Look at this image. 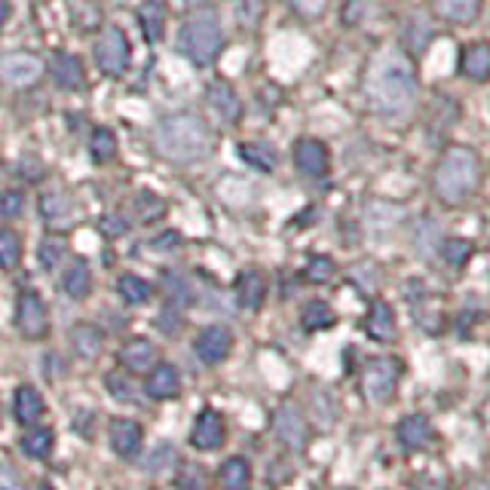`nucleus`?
Wrapping results in <instances>:
<instances>
[{
  "mask_svg": "<svg viewBox=\"0 0 490 490\" xmlns=\"http://www.w3.org/2000/svg\"><path fill=\"white\" fill-rule=\"evenodd\" d=\"M417 74L414 61L402 50H383L374 55L365 77V99L383 116H402L417 105Z\"/></svg>",
  "mask_w": 490,
  "mask_h": 490,
  "instance_id": "nucleus-1",
  "label": "nucleus"
},
{
  "mask_svg": "<svg viewBox=\"0 0 490 490\" xmlns=\"http://www.w3.org/2000/svg\"><path fill=\"white\" fill-rule=\"evenodd\" d=\"M154 150L169 163H197L209 157L212 150V129L199 114L178 110V114L163 116L150 133Z\"/></svg>",
  "mask_w": 490,
  "mask_h": 490,
  "instance_id": "nucleus-2",
  "label": "nucleus"
},
{
  "mask_svg": "<svg viewBox=\"0 0 490 490\" xmlns=\"http://www.w3.org/2000/svg\"><path fill=\"white\" fill-rule=\"evenodd\" d=\"M178 50L184 59L197 68L215 65V59L224 50V31H221V16L212 4H197L188 12L178 34Z\"/></svg>",
  "mask_w": 490,
  "mask_h": 490,
  "instance_id": "nucleus-3",
  "label": "nucleus"
},
{
  "mask_svg": "<svg viewBox=\"0 0 490 490\" xmlns=\"http://www.w3.org/2000/svg\"><path fill=\"white\" fill-rule=\"evenodd\" d=\"M481 181V160L472 148H451L436 169V193L441 203L463 205Z\"/></svg>",
  "mask_w": 490,
  "mask_h": 490,
  "instance_id": "nucleus-4",
  "label": "nucleus"
},
{
  "mask_svg": "<svg viewBox=\"0 0 490 490\" xmlns=\"http://www.w3.org/2000/svg\"><path fill=\"white\" fill-rule=\"evenodd\" d=\"M92 55H95V65H99L101 74L108 77H123L133 65V44L129 37L120 31L116 25H108L105 31L95 37L92 44Z\"/></svg>",
  "mask_w": 490,
  "mask_h": 490,
  "instance_id": "nucleus-5",
  "label": "nucleus"
},
{
  "mask_svg": "<svg viewBox=\"0 0 490 490\" xmlns=\"http://www.w3.org/2000/svg\"><path fill=\"white\" fill-rule=\"evenodd\" d=\"M398 377H402V365L396 358H371L362 371V390L371 402H390L392 392L398 390Z\"/></svg>",
  "mask_w": 490,
  "mask_h": 490,
  "instance_id": "nucleus-6",
  "label": "nucleus"
},
{
  "mask_svg": "<svg viewBox=\"0 0 490 490\" xmlns=\"http://www.w3.org/2000/svg\"><path fill=\"white\" fill-rule=\"evenodd\" d=\"M46 65L40 55L34 52H6L0 55V80L12 89H31L34 83H40Z\"/></svg>",
  "mask_w": 490,
  "mask_h": 490,
  "instance_id": "nucleus-7",
  "label": "nucleus"
},
{
  "mask_svg": "<svg viewBox=\"0 0 490 490\" xmlns=\"http://www.w3.org/2000/svg\"><path fill=\"white\" fill-rule=\"evenodd\" d=\"M16 328L22 331V337L28 341H40L50 331V313H46V303L40 301L37 292H22L16 303Z\"/></svg>",
  "mask_w": 490,
  "mask_h": 490,
  "instance_id": "nucleus-8",
  "label": "nucleus"
},
{
  "mask_svg": "<svg viewBox=\"0 0 490 490\" xmlns=\"http://www.w3.org/2000/svg\"><path fill=\"white\" fill-rule=\"evenodd\" d=\"M292 157L298 172L307 178H325L331 169V154L325 141H319V138H301V141L294 144Z\"/></svg>",
  "mask_w": 490,
  "mask_h": 490,
  "instance_id": "nucleus-9",
  "label": "nucleus"
},
{
  "mask_svg": "<svg viewBox=\"0 0 490 490\" xmlns=\"http://www.w3.org/2000/svg\"><path fill=\"white\" fill-rule=\"evenodd\" d=\"M193 349H197V356L203 358L205 365H221L227 356H230V349H233L230 328H224V325L203 328L197 334V341H193Z\"/></svg>",
  "mask_w": 490,
  "mask_h": 490,
  "instance_id": "nucleus-10",
  "label": "nucleus"
},
{
  "mask_svg": "<svg viewBox=\"0 0 490 490\" xmlns=\"http://www.w3.org/2000/svg\"><path fill=\"white\" fill-rule=\"evenodd\" d=\"M224 438H227V426L218 411L205 408L197 420H193L190 445L197 447V451H215V447L224 445Z\"/></svg>",
  "mask_w": 490,
  "mask_h": 490,
  "instance_id": "nucleus-11",
  "label": "nucleus"
},
{
  "mask_svg": "<svg viewBox=\"0 0 490 490\" xmlns=\"http://www.w3.org/2000/svg\"><path fill=\"white\" fill-rule=\"evenodd\" d=\"M50 74L55 80V86L68 89V92H80L86 86V68H83L80 55L74 52H55L52 61H50Z\"/></svg>",
  "mask_w": 490,
  "mask_h": 490,
  "instance_id": "nucleus-12",
  "label": "nucleus"
},
{
  "mask_svg": "<svg viewBox=\"0 0 490 490\" xmlns=\"http://www.w3.org/2000/svg\"><path fill=\"white\" fill-rule=\"evenodd\" d=\"M205 101L221 116V123H237L239 114H243V101L227 80H212L209 89H205Z\"/></svg>",
  "mask_w": 490,
  "mask_h": 490,
  "instance_id": "nucleus-13",
  "label": "nucleus"
},
{
  "mask_svg": "<svg viewBox=\"0 0 490 490\" xmlns=\"http://www.w3.org/2000/svg\"><path fill=\"white\" fill-rule=\"evenodd\" d=\"M432 16L447 25H472L478 22L485 0H430Z\"/></svg>",
  "mask_w": 490,
  "mask_h": 490,
  "instance_id": "nucleus-14",
  "label": "nucleus"
},
{
  "mask_svg": "<svg viewBox=\"0 0 490 490\" xmlns=\"http://www.w3.org/2000/svg\"><path fill=\"white\" fill-rule=\"evenodd\" d=\"M120 362L133 374H150L157 368V347L150 341H144V337H133V341L123 343Z\"/></svg>",
  "mask_w": 490,
  "mask_h": 490,
  "instance_id": "nucleus-15",
  "label": "nucleus"
},
{
  "mask_svg": "<svg viewBox=\"0 0 490 490\" xmlns=\"http://www.w3.org/2000/svg\"><path fill=\"white\" fill-rule=\"evenodd\" d=\"M460 74L472 83H485L490 74V46L485 40H475L460 50Z\"/></svg>",
  "mask_w": 490,
  "mask_h": 490,
  "instance_id": "nucleus-16",
  "label": "nucleus"
},
{
  "mask_svg": "<svg viewBox=\"0 0 490 490\" xmlns=\"http://www.w3.org/2000/svg\"><path fill=\"white\" fill-rule=\"evenodd\" d=\"M144 390H148V396L157 398V402H172V398H178V392H181V374H178V368H172V365H157L148 374Z\"/></svg>",
  "mask_w": 490,
  "mask_h": 490,
  "instance_id": "nucleus-17",
  "label": "nucleus"
},
{
  "mask_svg": "<svg viewBox=\"0 0 490 490\" xmlns=\"http://www.w3.org/2000/svg\"><path fill=\"white\" fill-rule=\"evenodd\" d=\"M110 447L123 460L138 457V451H141V426L135 420H114L110 423Z\"/></svg>",
  "mask_w": 490,
  "mask_h": 490,
  "instance_id": "nucleus-18",
  "label": "nucleus"
},
{
  "mask_svg": "<svg viewBox=\"0 0 490 490\" xmlns=\"http://www.w3.org/2000/svg\"><path fill=\"white\" fill-rule=\"evenodd\" d=\"M165 22H169V10H165L163 0H144L138 6V25H141V34L148 37V44H160L165 34Z\"/></svg>",
  "mask_w": 490,
  "mask_h": 490,
  "instance_id": "nucleus-19",
  "label": "nucleus"
},
{
  "mask_svg": "<svg viewBox=\"0 0 490 490\" xmlns=\"http://www.w3.org/2000/svg\"><path fill=\"white\" fill-rule=\"evenodd\" d=\"M398 441H402L408 451H423V447L432 445V438H436V432H432L430 420L420 417V414H411V417H405L402 423H398L396 430Z\"/></svg>",
  "mask_w": 490,
  "mask_h": 490,
  "instance_id": "nucleus-20",
  "label": "nucleus"
},
{
  "mask_svg": "<svg viewBox=\"0 0 490 490\" xmlns=\"http://www.w3.org/2000/svg\"><path fill=\"white\" fill-rule=\"evenodd\" d=\"M12 411H16V420L22 426H34V423H40L44 420V414H46V402H44V396H40L34 386H19L16 390V398H12Z\"/></svg>",
  "mask_w": 490,
  "mask_h": 490,
  "instance_id": "nucleus-21",
  "label": "nucleus"
},
{
  "mask_svg": "<svg viewBox=\"0 0 490 490\" xmlns=\"http://www.w3.org/2000/svg\"><path fill=\"white\" fill-rule=\"evenodd\" d=\"M237 301L245 309H261L267 301V279L258 270H245L237 276Z\"/></svg>",
  "mask_w": 490,
  "mask_h": 490,
  "instance_id": "nucleus-22",
  "label": "nucleus"
},
{
  "mask_svg": "<svg viewBox=\"0 0 490 490\" xmlns=\"http://www.w3.org/2000/svg\"><path fill=\"white\" fill-rule=\"evenodd\" d=\"M362 328L368 331V337H374V341H392V337H396V313H392L390 303L386 301L371 303Z\"/></svg>",
  "mask_w": 490,
  "mask_h": 490,
  "instance_id": "nucleus-23",
  "label": "nucleus"
},
{
  "mask_svg": "<svg viewBox=\"0 0 490 490\" xmlns=\"http://www.w3.org/2000/svg\"><path fill=\"white\" fill-rule=\"evenodd\" d=\"M19 447H22L25 457L46 460L55 447V432L46 430V426H28V432L22 436V441H19Z\"/></svg>",
  "mask_w": 490,
  "mask_h": 490,
  "instance_id": "nucleus-24",
  "label": "nucleus"
},
{
  "mask_svg": "<svg viewBox=\"0 0 490 490\" xmlns=\"http://www.w3.org/2000/svg\"><path fill=\"white\" fill-rule=\"evenodd\" d=\"M276 436L285 441V445L301 447L307 441V423H303V417L294 408H282L276 414Z\"/></svg>",
  "mask_w": 490,
  "mask_h": 490,
  "instance_id": "nucleus-25",
  "label": "nucleus"
},
{
  "mask_svg": "<svg viewBox=\"0 0 490 490\" xmlns=\"http://www.w3.org/2000/svg\"><path fill=\"white\" fill-rule=\"evenodd\" d=\"M40 215L46 218L50 227H65V224H71V218H74V205L65 193L52 190V193H44V199H40Z\"/></svg>",
  "mask_w": 490,
  "mask_h": 490,
  "instance_id": "nucleus-26",
  "label": "nucleus"
},
{
  "mask_svg": "<svg viewBox=\"0 0 490 490\" xmlns=\"http://www.w3.org/2000/svg\"><path fill=\"white\" fill-rule=\"evenodd\" d=\"M61 288H65V294L74 301L89 298V292H92V273H89L86 261L77 258L71 267H68L65 276H61Z\"/></svg>",
  "mask_w": 490,
  "mask_h": 490,
  "instance_id": "nucleus-27",
  "label": "nucleus"
},
{
  "mask_svg": "<svg viewBox=\"0 0 490 490\" xmlns=\"http://www.w3.org/2000/svg\"><path fill=\"white\" fill-rule=\"evenodd\" d=\"M71 347L80 358H95L101 353V347H105V334L95 325H89V322H80L71 331Z\"/></svg>",
  "mask_w": 490,
  "mask_h": 490,
  "instance_id": "nucleus-28",
  "label": "nucleus"
},
{
  "mask_svg": "<svg viewBox=\"0 0 490 490\" xmlns=\"http://www.w3.org/2000/svg\"><path fill=\"white\" fill-rule=\"evenodd\" d=\"M239 157H243V163H248L258 172H273L276 163H279L273 144H267V141H243L239 144Z\"/></svg>",
  "mask_w": 490,
  "mask_h": 490,
  "instance_id": "nucleus-29",
  "label": "nucleus"
},
{
  "mask_svg": "<svg viewBox=\"0 0 490 490\" xmlns=\"http://www.w3.org/2000/svg\"><path fill=\"white\" fill-rule=\"evenodd\" d=\"M218 481L224 490H245L252 485V466H248V460L243 457H230L218 469Z\"/></svg>",
  "mask_w": 490,
  "mask_h": 490,
  "instance_id": "nucleus-30",
  "label": "nucleus"
},
{
  "mask_svg": "<svg viewBox=\"0 0 490 490\" xmlns=\"http://www.w3.org/2000/svg\"><path fill=\"white\" fill-rule=\"evenodd\" d=\"M116 292H120V298L126 303L138 307V303H148L150 301V294H154V285H150V282H144L141 276H135V273H123L120 279H116Z\"/></svg>",
  "mask_w": 490,
  "mask_h": 490,
  "instance_id": "nucleus-31",
  "label": "nucleus"
},
{
  "mask_svg": "<svg viewBox=\"0 0 490 490\" xmlns=\"http://www.w3.org/2000/svg\"><path fill=\"white\" fill-rule=\"evenodd\" d=\"M334 309H331L328 301H309L307 307L301 309V325L307 331H322L334 325Z\"/></svg>",
  "mask_w": 490,
  "mask_h": 490,
  "instance_id": "nucleus-32",
  "label": "nucleus"
},
{
  "mask_svg": "<svg viewBox=\"0 0 490 490\" xmlns=\"http://www.w3.org/2000/svg\"><path fill=\"white\" fill-rule=\"evenodd\" d=\"M89 154H92V160L99 165L114 163L116 160V135L110 133V129L99 126L92 133V138H89Z\"/></svg>",
  "mask_w": 490,
  "mask_h": 490,
  "instance_id": "nucleus-33",
  "label": "nucleus"
},
{
  "mask_svg": "<svg viewBox=\"0 0 490 490\" xmlns=\"http://www.w3.org/2000/svg\"><path fill=\"white\" fill-rule=\"evenodd\" d=\"M267 12V0H233V16H237V25L245 28V31H254L261 25Z\"/></svg>",
  "mask_w": 490,
  "mask_h": 490,
  "instance_id": "nucleus-34",
  "label": "nucleus"
},
{
  "mask_svg": "<svg viewBox=\"0 0 490 490\" xmlns=\"http://www.w3.org/2000/svg\"><path fill=\"white\" fill-rule=\"evenodd\" d=\"M68 254V243L61 237H44L40 239V248H37V261L44 270H55V267L65 261Z\"/></svg>",
  "mask_w": 490,
  "mask_h": 490,
  "instance_id": "nucleus-35",
  "label": "nucleus"
},
{
  "mask_svg": "<svg viewBox=\"0 0 490 490\" xmlns=\"http://www.w3.org/2000/svg\"><path fill=\"white\" fill-rule=\"evenodd\" d=\"M22 261V239L12 230H0V270H12Z\"/></svg>",
  "mask_w": 490,
  "mask_h": 490,
  "instance_id": "nucleus-36",
  "label": "nucleus"
},
{
  "mask_svg": "<svg viewBox=\"0 0 490 490\" xmlns=\"http://www.w3.org/2000/svg\"><path fill=\"white\" fill-rule=\"evenodd\" d=\"M374 12V0H347L341 10V25L343 28H358L368 22V16Z\"/></svg>",
  "mask_w": 490,
  "mask_h": 490,
  "instance_id": "nucleus-37",
  "label": "nucleus"
},
{
  "mask_svg": "<svg viewBox=\"0 0 490 490\" xmlns=\"http://www.w3.org/2000/svg\"><path fill=\"white\" fill-rule=\"evenodd\" d=\"M282 4H285L294 16L307 19V22H316V19H322L328 12L331 0H282Z\"/></svg>",
  "mask_w": 490,
  "mask_h": 490,
  "instance_id": "nucleus-38",
  "label": "nucleus"
},
{
  "mask_svg": "<svg viewBox=\"0 0 490 490\" xmlns=\"http://www.w3.org/2000/svg\"><path fill=\"white\" fill-rule=\"evenodd\" d=\"M441 254H445L447 264L463 267L466 261L472 258V243H469V239H445V245H441Z\"/></svg>",
  "mask_w": 490,
  "mask_h": 490,
  "instance_id": "nucleus-39",
  "label": "nucleus"
},
{
  "mask_svg": "<svg viewBox=\"0 0 490 490\" xmlns=\"http://www.w3.org/2000/svg\"><path fill=\"white\" fill-rule=\"evenodd\" d=\"M334 261L331 258H325V254H322V258H313L307 264V270H303V276H307V282H313V285H319V282H328L331 276H334Z\"/></svg>",
  "mask_w": 490,
  "mask_h": 490,
  "instance_id": "nucleus-40",
  "label": "nucleus"
},
{
  "mask_svg": "<svg viewBox=\"0 0 490 490\" xmlns=\"http://www.w3.org/2000/svg\"><path fill=\"white\" fill-rule=\"evenodd\" d=\"M135 205H138V218L148 221V224H150V221H157L165 212V203L160 197H154V193H138V203Z\"/></svg>",
  "mask_w": 490,
  "mask_h": 490,
  "instance_id": "nucleus-41",
  "label": "nucleus"
},
{
  "mask_svg": "<svg viewBox=\"0 0 490 490\" xmlns=\"http://www.w3.org/2000/svg\"><path fill=\"white\" fill-rule=\"evenodd\" d=\"M25 209V193L22 190H6L0 193V215L4 218H16Z\"/></svg>",
  "mask_w": 490,
  "mask_h": 490,
  "instance_id": "nucleus-42",
  "label": "nucleus"
},
{
  "mask_svg": "<svg viewBox=\"0 0 490 490\" xmlns=\"http://www.w3.org/2000/svg\"><path fill=\"white\" fill-rule=\"evenodd\" d=\"M99 230L105 233L108 239H116L129 230V221H126V215H120V212H110V215L99 221Z\"/></svg>",
  "mask_w": 490,
  "mask_h": 490,
  "instance_id": "nucleus-43",
  "label": "nucleus"
},
{
  "mask_svg": "<svg viewBox=\"0 0 490 490\" xmlns=\"http://www.w3.org/2000/svg\"><path fill=\"white\" fill-rule=\"evenodd\" d=\"M178 485H181V490H203L205 485V475L199 466H184L181 478H178Z\"/></svg>",
  "mask_w": 490,
  "mask_h": 490,
  "instance_id": "nucleus-44",
  "label": "nucleus"
},
{
  "mask_svg": "<svg viewBox=\"0 0 490 490\" xmlns=\"http://www.w3.org/2000/svg\"><path fill=\"white\" fill-rule=\"evenodd\" d=\"M172 463H175V451H172L169 445H160L157 447V454H154V460H150V472L160 475L163 466H172Z\"/></svg>",
  "mask_w": 490,
  "mask_h": 490,
  "instance_id": "nucleus-45",
  "label": "nucleus"
},
{
  "mask_svg": "<svg viewBox=\"0 0 490 490\" xmlns=\"http://www.w3.org/2000/svg\"><path fill=\"white\" fill-rule=\"evenodd\" d=\"M108 390L114 392L120 402H133V386H129V381H120V374L108 377Z\"/></svg>",
  "mask_w": 490,
  "mask_h": 490,
  "instance_id": "nucleus-46",
  "label": "nucleus"
},
{
  "mask_svg": "<svg viewBox=\"0 0 490 490\" xmlns=\"http://www.w3.org/2000/svg\"><path fill=\"white\" fill-rule=\"evenodd\" d=\"M0 490H19L16 475H12L10 469H0Z\"/></svg>",
  "mask_w": 490,
  "mask_h": 490,
  "instance_id": "nucleus-47",
  "label": "nucleus"
},
{
  "mask_svg": "<svg viewBox=\"0 0 490 490\" xmlns=\"http://www.w3.org/2000/svg\"><path fill=\"white\" fill-rule=\"evenodd\" d=\"M10 19H12V4L10 0H0V31L10 25Z\"/></svg>",
  "mask_w": 490,
  "mask_h": 490,
  "instance_id": "nucleus-48",
  "label": "nucleus"
},
{
  "mask_svg": "<svg viewBox=\"0 0 490 490\" xmlns=\"http://www.w3.org/2000/svg\"><path fill=\"white\" fill-rule=\"evenodd\" d=\"M37 490H52V487H50V485H40Z\"/></svg>",
  "mask_w": 490,
  "mask_h": 490,
  "instance_id": "nucleus-49",
  "label": "nucleus"
},
{
  "mask_svg": "<svg viewBox=\"0 0 490 490\" xmlns=\"http://www.w3.org/2000/svg\"><path fill=\"white\" fill-rule=\"evenodd\" d=\"M0 420H4V414H0Z\"/></svg>",
  "mask_w": 490,
  "mask_h": 490,
  "instance_id": "nucleus-50",
  "label": "nucleus"
}]
</instances>
